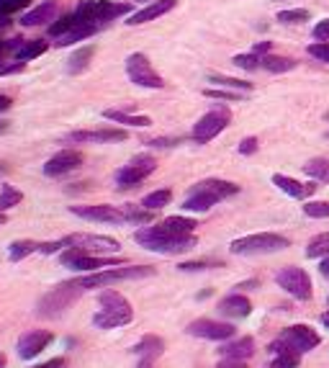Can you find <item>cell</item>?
<instances>
[{
	"label": "cell",
	"mask_w": 329,
	"mask_h": 368,
	"mask_svg": "<svg viewBox=\"0 0 329 368\" xmlns=\"http://www.w3.org/2000/svg\"><path fill=\"white\" fill-rule=\"evenodd\" d=\"M134 240L139 242L141 248L149 250V253H160V255H180L188 253L198 245V237L195 234H173L162 227L160 221L152 224V227H141L134 232Z\"/></svg>",
	"instance_id": "6da1fadb"
},
{
	"label": "cell",
	"mask_w": 329,
	"mask_h": 368,
	"mask_svg": "<svg viewBox=\"0 0 329 368\" xmlns=\"http://www.w3.org/2000/svg\"><path fill=\"white\" fill-rule=\"evenodd\" d=\"M239 194V186L232 181H222V178H206V181L195 183L190 188L188 199L183 201V209L185 211H208L211 206H216L222 199H229V196H237Z\"/></svg>",
	"instance_id": "7a4b0ae2"
},
{
	"label": "cell",
	"mask_w": 329,
	"mask_h": 368,
	"mask_svg": "<svg viewBox=\"0 0 329 368\" xmlns=\"http://www.w3.org/2000/svg\"><path fill=\"white\" fill-rule=\"evenodd\" d=\"M157 268L152 266H119V268H103L95 273L80 275L72 278V286H77L80 291H90V288H103V286H114L119 281H136V278H149L155 275Z\"/></svg>",
	"instance_id": "3957f363"
},
{
	"label": "cell",
	"mask_w": 329,
	"mask_h": 368,
	"mask_svg": "<svg viewBox=\"0 0 329 368\" xmlns=\"http://www.w3.org/2000/svg\"><path fill=\"white\" fill-rule=\"evenodd\" d=\"M101 301V309L93 315V325L101 330H114V327H124L129 322L134 320V309L129 304L126 296H122L119 291H103L98 296Z\"/></svg>",
	"instance_id": "277c9868"
},
{
	"label": "cell",
	"mask_w": 329,
	"mask_h": 368,
	"mask_svg": "<svg viewBox=\"0 0 329 368\" xmlns=\"http://www.w3.org/2000/svg\"><path fill=\"white\" fill-rule=\"evenodd\" d=\"M319 342H322V337H319V332L311 330L309 325H291V327L283 330L278 340L270 342L268 350L273 355H283V353L303 355V353H309V350H314Z\"/></svg>",
	"instance_id": "5b68a950"
},
{
	"label": "cell",
	"mask_w": 329,
	"mask_h": 368,
	"mask_svg": "<svg viewBox=\"0 0 329 368\" xmlns=\"http://www.w3.org/2000/svg\"><path fill=\"white\" fill-rule=\"evenodd\" d=\"M131 11V3H114V0H82L72 14L77 16L80 23H95V26H106L108 21L126 16Z\"/></svg>",
	"instance_id": "8992f818"
},
{
	"label": "cell",
	"mask_w": 329,
	"mask_h": 368,
	"mask_svg": "<svg viewBox=\"0 0 329 368\" xmlns=\"http://www.w3.org/2000/svg\"><path fill=\"white\" fill-rule=\"evenodd\" d=\"M291 248V240L276 232H260V234H247L239 237L229 245V250L234 255H268V253H281V250Z\"/></svg>",
	"instance_id": "52a82bcc"
},
{
	"label": "cell",
	"mask_w": 329,
	"mask_h": 368,
	"mask_svg": "<svg viewBox=\"0 0 329 368\" xmlns=\"http://www.w3.org/2000/svg\"><path fill=\"white\" fill-rule=\"evenodd\" d=\"M82 291L77 286H72V281H65L60 286H54L52 291L41 296L39 304H36V315L47 317V320H54V317H62L70 307L75 304V299L80 296Z\"/></svg>",
	"instance_id": "ba28073f"
},
{
	"label": "cell",
	"mask_w": 329,
	"mask_h": 368,
	"mask_svg": "<svg viewBox=\"0 0 329 368\" xmlns=\"http://www.w3.org/2000/svg\"><path fill=\"white\" fill-rule=\"evenodd\" d=\"M60 261L65 268H72V270H85V273H95V270H103V268H119L124 266V258H106V255H90L80 248H68L60 253Z\"/></svg>",
	"instance_id": "9c48e42d"
},
{
	"label": "cell",
	"mask_w": 329,
	"mask_h": 368,
	"mask_svg": "<svg viewBox=\"0 0 329 368\" xmlns=\"http://www.w3.org/2000/svg\"><path fill=\"white\" fill-rule=\"evenodd\" d=\"M155 170H157V160L152 154H147V152L136 154V157H131V160L126 162V165L116 170V188L126 191V188L139 186V183L147 181Z\"/></svg>",
	"instance_id": "30bf717a"
},
{
	"label": "cell",
	"mask_w": 329,
	"mask_h": 368,
	"mask_svg": "<svg viewBox=\"0 0 329 368\" xmlns=\"http://www.w3.org/2000/svg\"><path fill=\"white\" fill-rule=\"evenodd\" d=\"M126 75H129V80L139 88H149V90H162V88H165L162 75L152 67L147 54H141V52H134L126 57Z\"/></svg>",
	"instance_id": "8fae6325"
},
{
	"label": "cell",
	"mask_w": 329,
	"mask_h": 368,
	"mask_svg": "<svg viewBox=\"0 0 329 368\" xmlns=\"http://www.w3.org/2000/svg\"><path fill=\"white\" fill-rule=\"evenodd\" d=\"M62 245L65 250L68 248H80L90 255H111V253H119V240L114 237H106V234H87V232H75L68 234V237H62Z\"/></svg>",
	"instance_id": "7c38bea8"
},
{
	"label": "cell",
	"mask_w": 329,
	"mask_h": 368,
	"mask_svg": "<svg viewBox=\"0 0 329 368\" xmlns=\"http://www.w3.org/2000/svg\"><path fill=\"white\" fill-rule=\"evenodd\" d=\"M229 121H232L229 108H224V106L211 108L208 114H203L201 119L195 121L193 134H190V137H193L195 144H206V142H211L214 137H219V134L229 127Z\"/></svg>",
	"instance_id": "4fadbf2b"
},
{
	"label": "cell",
	"mask_w": 329,
	"mask_h": 368,
	"mask_svg": "<svg viewBox=\"0 0 329 368\" xmlns=\"http://www.w3.org/2000/svg\"><path fill=\"white\" fill-rule=\"evenodd\" d=\"M276 283L286 294H291L298 301H309L311 294H314V291H311V278L303 268H296V266L281 268L276 273Z\"/></svg>",
	"instance_id": "5bb4252c"
},
{
	"label": "cell",
	"mask_w": 329,
	"mask_h": 368,
	"mask_svg": "<svg viewBox=\"0 0 329 368\" xmlns=\"http://www.w3.org/2000/svg\"><path fill=\"white\" fill-rule=\"evenodd\" d=\"M185 332L193 335V337H201V340H216V342H224V340H232L234 337V325H229V322H219V320H193L185 327Z\"/></svg>",
	"instance_id": "9a60e30c"
},
{
	"label": "cell",
	"mask_w": 329,
	"mask_h": 368,
	"mask_svg": "<svg viewBox=\"0 0 329 368\" xmlns=\"http://www.w3.org/2000/svg\"><path fill=\"white\" fill-rule=\"evenodd\" d=\"M70 214L80 216V219H87V221H103V224H126V211H124V206H111V204L70 206Z\"/></svg>",
	"instance_id": "2e32d148"
},
{
	"label": "cell",
	"mask_w": 329,
	"mask_h": 368,
	"mask_svg": "<svg viewBox=\"0 0 329 368\" xmlns=\"http://www.w3.org/2000/svg\"><path fill=\"white\" fill-rule=\"evenodd\" d=\"M80 165H82V152H77V149H62V152L52 154L44 162V175L47 178H62V175L77 170Z\"/></svg>",
	"instance_id": "e0dca14e"
},
{
	"label": "cell",
	"mask_w": 329,
	"mask_h": 368,
	"mask_svg": "<svg viewBox=\"0 0 329 368\" xmlns=\"http://www.w3.org/2000/svg\"><path fill=\"white\" fill-rule=\"evenodd\" d=\"M52 340H54V335L49 332V330H28V332H23L18 340L21 361H31V358H36L41 350H47L49 345H52Z\"/></svg>",
	"instance_id": "ac0fdd59"
},
{
	"label": "cell",
	"mask_w": 329,
	"mask_h": 368,
	"mask_svg": "<svg viewBox=\"0 0 329 368\" xmlns=\"http://www.w3.org/2000/svg\"><path fill=\"white\" fill-rule=\"evenodd\" d=\"M129 134L124 129H82V132L68 134L65 140L75 144H108V142H124Z\"/></svg>",
	"instance_id": "d6986e66"
},
{
	"label": "cell",
	"mask_w": 329,
	"mask_h": 368,
	"mask_svg": "<svg viewBox=\"0 0 329 368\" xmlns=\"http://www.w3.org/2000/svg\"><path fill=\"white\" fill-rule=\"evenodd\" d=\"M175 6H178V0H155V3H149L147 8H141V11L129 16L126 26H141V23H147V21H155L160 19V16L170 14Z\"/></svg>",
	"instance_id": "ffe728a7"
},
{
	"label": "cell",
	"mask_w": 329,
	"mask_h": 368,
	"mask_svg": "<svg viewBox=\"0 0 329 368\" xmlns=\"http://www.w3.org/2000/svg\"><path fill=\"white\" fill-rule=\"evenodd\" d=\"M219 315L232 317V320H244V317L252 315V301L244 294H229L219 301Z\"/></svg>",
	"instance_id": "44dd1931"
},
{
	"label": "cell",
	"mask_w": 329,
	"mask_h": 368,
	"mask_svg": "<svg viewBox=\"0 0 329 368\" xmlns=\"http://www.w3.org/2000/svg\"><path fill=\"white\" fill-rule=\"evenodd\" d=\"M219 355L224 361H247L255 355V340L252 337H237L232 342H224L219 348Z\"/></svg>",
	"instance_id": "7402d4cb"
},
{
	"label": "cell",
	"mask_w": 329,
	"mask_h": 368,
	"mask_svg": "<svg viewBox=\"0 0 329 368\" xmlns=\"http://www.w3.org/2000/svg\"><path fill=\"white\" fill-rule=\"evenodd\" d=\"M273 186H278L283 194H288L291 199H309V196L316 194V183H298L296 178H288V175H273Z\"/></svg>",
	"instance_id": "603a6c76"
},
{
	"label": "cell",
	"mask_w": 329,
	"mask_h": 368,
	"mask_svg": "<svg viewBox=\"0 0 329 368\" xmlns=\"http://www.w3.org/2000/svg\"><path fill=\"white\" fill-rule=\"evenodd\" d=\"M57 3L54 0H47V3H41V6L31 8L28 14L21 16V26H44V23H49V21H57Z\"/></svg>",
	"instance_id": "cb8c5ba5"
},
{
	"label": "cell",
	"mask_w": 329,
	"mask_h": 368,
	"mask_svg": "<svg viewBox=\"0 0 329 368\" xmlns=\"http://www.w3.org/2000/svg\"><path fill=\"white\" fill-rule=\"evenodd\" d=\"M131 353L139 355V361H144V363H155L157 358L165 353V340L157 337V335H144L134 348H131Z\"/></svg>",
	"instance_id": "d4e9b609"
},
{
	"label": "cell",
	"mask_w": 329,
	"mask_h": 368,
	"mask_svg": "<svg viewBox=\"0 0 329 368\" xmlns=\"http://www.w3.org/2000/svg\"><path fill=\"white\" fill-rule=\"evenodd\" d=\"M95 31H101V26H95V23H77L72 31H68L65 36H60V39H54V47H72L77 41L90 39Z\"/></svg>",
	"instance_id": "484cf974"
},
{
	"label": "cell",
	"mask_w": 329,
	"mask_h": 368,
	"mask_svg": "<svg viewBox=\"0 0 329 368\" xmlns=\"http://www.w3.org/2000/svg\"><path fill=\"white\" fill-rule=\"evenodd\" d=\"M103 119L116 121V124H124V127H152V119L149 116H134L122 108H106L103 111Z\"/></svg>",
	"instance_id": "4316f807"
},
{
	"label": "cell",
	"mask_w": 329,
	"mask_h": 368,
	"mask_svg": "<svg viewBox=\"0 0 329 368\" xmlns=\"http://www.w3.org/2000/svg\"><path fill=\"white\" fill-rule=\"evenodd\" d=\"M93 54H95V47H93V44H87V47L75 49L72 57L68 60V73H70V75H80V73H85L87 67H90V60H93Z\"/></svg>",
	"instance_id": "83f0119b"
},
{
	"label": "cell",
	"mask_w": 329,
	"mask_h": 368,
	"mask_svg": "<svg viewBox=\"0 0 329 368\" xmlns=\"http://www.w3.org/2000/svg\"><path fill=\"white\" fill-rule=\"evenodd\" d=\"M47 49H49V44L44 39H31V41L23 39V44H21L18 52H16L14 57H16V62H31V60H36V57H41Z\"/></svg>",
	"instance_id": "f1b7e54d"
},
{
	"label": "cell",
	"mask_w": 329,
	"mask_h": 368,
	"mask_svg": "<svg viewBox=\"0 0 329 368\" xmlns=\"http://www.w3.org/2000/svg\"><path fill=\"white\" fill-rule=\"evenodd\" d=\"M160 224L168 229V232L180 234V237H183V234H193L195 227H198V221L188 219V216H168V219H162Z\"/></svg>",
	"instance_id": "f546056e"
},
{
	"label": "cell",
	"mask_w": 329,
	"mask_h": 368,
	"mask_svg": "<svg viewBox=\"0 0 329 368\" xmlns=\"http://www.w3.org/2000/svg\"><path fill=\"white\" fill-rule=\"evenodd\" d=\"M296 65H298V62L291 60V57H278V54H265V57H262V67H265L268 73H276V75L291 73V70H296Z\"/></svg>",
	"instance_id": "4dcf8cb0"
},
{
	"label": "cell",
	"mask_w": 329,
	"mask_h": 368,
	"mask_svg": "<svg viewBox=\"0 0 329 368\" xmlns=\"http://www.w3.org/2000/svg\"><path fill=\"white\" fill-rule=\"evenodd\" d=\"M39 245L41 242H34V240H16L11 242V248H8V258L14 263L23 261V258H28V255L39 253Z\"/></svg>",
	"instance_id": "1f68e13d"
},
{
	"label": "cell",
	"mask_w": 329,
	"mask_h": 368,
	"mask_svg": "<svg viewBox=\"0 0 329 368\" xmlns=\"http://www.w3.org/2000/svg\"><path fill=\"white\" fill-rule=\"evenodd\" d=\"M173 201V191L170 188H160V191H152V194H147L144 199H141V206L149 209V211H160V209H165Z\"/></svg>",
	"instance_id": "d6a6232c"
},
{
	"label": "cell",
	"mask_w": 329,
	"mask_h": 368,
	"mask_svg": "<svg viewBox=\"0 0 329 368\" xmlns=\"http://www.w3.org/2000/svg\"><path fill=\"white\" fill-rule=\"evenodd\" d=\"M303 173L314 178L316 183H329V160L327 157H314L303 165Z\"/></svg>",
	"instance_id": "836d02e7"
},
{
	"label": "cell",
	"mask_w": 329,
	"mask_h": 368,
	"mask_svg": "<svg viewBox=\"0 0 329 368\" xmlns=\"http://www.w3.org/2000/svg\"><path fill=\"white\" fill-rule=\"evenodd\" d=\"M77 23H80V21H77V16H75V14H65L62 19H57V21H52V23H49V36L60 39V36H65L68 31H72Z\"/></svg>",
	"instance_id": "e575fe53"
},
{
	"label": "cell",
	"mask_w": 329,
	"mask_h": 368,
	"mask_svg": "<svg viewBox=\"0 0 329 368\" xmlns=\"http://www.w3.org/2000/svg\"><path fill=\"white\" fill-rule=\"evenodd\" d=\"M208 80L216 83L219 88H229V90H239V93H249L252 83L247 80H237V78H227V75H208Z\"/></svg>",
	"instance_id": "d590c367"
},
{
	"label": "cell",
	"mask_w": 329,
	"mask_h": 368,
	"mask_svg": "<svg viewBox=\"0 0 329 368\" xmlns=\"http://www.w3.org/2000/svg\"><path fill=\"white\" fill-rule=\"evenodd\" d=\"M23 201V194L21 191H16L14 186H0V211L6 214L8 209H14L16 204H21Z\"/></svg>",
	"instance_id": "8d00e7d4"
},
{
	"label": "cell",
	"mask_w": 329,
	"mask_h": 368,
	"mask_svg": "<svg viewBox=\"0 0 329 368\" xmlns=\"http://www.w3.org/2000/svg\"><path fill=\"white\" fill-rule=\"evenodd\" d=\"M306 255H309V258H327L329 255V232L316 234L314 240L306 245Z\"/></svg>",
	"instance_id": "74e56055"
},
{
	"label": "cell",
	"mask_w": 329,
	"mask_h": 368,
	"mask_svg": "<svg viewBox=\"0 0 329 368\" xmlns=\"http://www.w3.org/2000/svg\"><path fill=\"white\" fill-rule=\"evenodd\" d=\"M232 65H237L239 70H247V73H252V70H260L262 67V57H257V54H237L234 60H232Z\"/></svg>",
	"instance_id": "f35d334b"
},
{
	"label": "cell",
	"mask_w": 329,
	"mask_h": 368,
	"mask_svg": "<svg viewBox=\"0 0 329 368\" xmlns=\"http://www.w3.org/2000/svg\"><path fill=\"white\" fill-rule=\"evenodd\" d=\"M124 211H126V221H131V224H149L152 221V214L155 211H149V209H136V206H124Z\"/></svg>",
	"instance_id": "ab89813d"
},
{
	"label": "cell",
	"mask_w": 329,
	"mask_h": 368,
	"mask_svg": "<svg viewBox=\"0 0 329 368\" xmlns=\"http://www.w3.org/2000/svg\"><path fill=\"white\" fill-rule=\"evenodd\" d=\"M311 14L306 8H293V11H281L278 14V21L281 23H303V21H309Z\"/></svg>",
	"instance_id": "60d3db41"
},
{
	"label": "cell",
	"mask_w": 329,
	"mask_h": 368,
	"mask_svg": "<svg viewBox=\"0 0 329 368\" xmlns=\"http://www.w3.org/2000/svg\"><path fill=\"white\" fill-rule=\"evenodd\" d=\"M203 95H206V98H216V100H232V103L242 100V93H239V90H224V88H206Z\"/></svg>",
	"instance_id": "b9f144b4"
},
{
	"label": "cell",
	"mask_w": 329,
	"mask_h": 368,
	"mask_svg": "<svg viewBox=\"0 0 329 368\" xmlns=\"http://www.w3.org/2000/svg\"><path fill=\"white\" fill-rule=\"evenodd\" d=\"M303 214L311 219H327L329 216V201H311L303 206Z\"/></svg>",
	"instance_id": "7bdbcfd3"
},
{
	"label": "cell",
	"mask_w": 329,
	"mask_h": 368,
	"mask_svg": "<svg viewBox=\"0 0 329 368\" xmlns=\"http://www.w3.org/2000/svg\"><path fill=\"white\" fill-rule=\"evenodd\" d=\"M222 261H188V263H180L178 270L183 273H193V270H208V268H222Z\"/></svg>",
	"instance_id": "ee69618b"
},
{
	"label": "cell",
	"mask_w": 329,
	"mask_h": 368,
	"mask_svg": "<svg viewBox=\"0 0 329 368\" xmlns=\"http://www.w3.org/2000/svg\"><path fill=\"white\" fill-rule=\"evenodd\" d=\"M28 6H31V0H0V16L8 19V16L18 14V11H23Z\"/></svg>",
	"instance_id": "f6af8a7d"
},
{
	"label": "cell",
	"mask_w": 329,
	"mask_h": 368,
	"mask_svg": "<svg viewBox=\"0 0 329 368\" xmlns=\"http://www.w3.org/2000/svg\"><path fill=\"white\" fill-rule=\"evenodd\" d=\"M298 366H301V355L283 353V355H276V361L270 363L268 368H298Z\"/></svg>",
	"instance_id": "bcb514c9"
},
{
	"label": "cell",
	"mask_w": 329,
	"mask_h": 368,
	"mask_svg": "<svg viewBox=\"0 0 329 368\" xmlns=\"http://www.w3.org/2000/svg\"><path fill=\"white\" fill-rule=\"evenodd\" d=\"M309 54L311 57H316L319 62H327L329 65V41H314L309 47Z\"/></svg>",
	"instance_id": "7dc6e473"
},
{
	"label": "cell",
	"mask_w": 329,
	"mask_h": 368,
	"mask_svg": "<svg viewBox=\"0 0 329 368\" xmlns=\"http://www.w3.org/2000/svg\"><path fill=\"white\" fill-rule=\"evenodd\" d=\"M311 36H314L316 41H329V19L319 21L314 26V31H311Z\"/></svg>",
	"instance_id": "c3c4849f"
},
{
	"label": "cell",
	"mask_w": 329,
	"mask_h": 368,
	"mask_svg": "<svg viewBox=\"0 0 329 368\" xmlns=\"http://www.w3.org/2000/svg\"><path fill=\"white\" fill-rule=\"evenodd\" d=\"M257 137H247V140L239 142V154H255L257 152Z\"/></svg>",
	"instance_id": "681fc988"
},
{
	"label": "cell",
	"mask_w": 329,
	"mask_h": 368,
	"mask_svg": "<svg viewBox=\"0 0 329 368\" xmlns=\"http://www.w3.org/2000/svg\"><path fill=\"white\" fill-rule=\"evenodd\" d=\"M183 140H173V137H160V140H149L147 144L149 147H175V144H180Z\"/></svg>",
	"instance_id": "f907efd6"
},
{
	"label": "cell",
	"mask_w": 329,
	"mask_h": 368,
	"mask_svg": "<svg viewBox=\"0 0 329 368\" xmlns=\"http://www.w3.org/2000/svg\"><path fill=\"white\" fill-rule=\"evenodd\" d=\"M270 41H257L255 47H252V54H257V57H265V54H270Z\"/></svg>",
	"instance_id": "816d5d0a"
},
{
	"label": "cell",
	"mask_w": 329,
	"mask_h": 368,
	"mask_svg": "<svg viewBox=\"0 0 329 368\" xmlns=\"http://www.w3.org/2000/svg\"><path fill=\"white\" fill-rule=\"evenodd\" d=\"M65 366H68V361H65V358H52V361L39 363V366H34V368H65Z\"/></svg>",
	"instance_id": "f5cc1de1"
},
{
	"label": "cell",
	"mask_w": 329,
	"mask_h": 368,
	"mask_svg": "<svg viewBox=\"0 0 329 368\" xmlns=\"http://www.w3.org/2000/svg\"><path fill=\"white\" fill-rule=\"evenodd\" d=\"M255 286H260V281H255V278H252V281H244V283H237V294H242V291H249V288H255Z\"/></svg>",
	"instance_id": "db71d44e"
},
{
	"label": "cell",
	"mask_w": 329,
	"mask_h": 368,
	"mask_svg": "<svg viewBox=\"0 0 329 368\" xmlns=\"http://www.w3.org/2000/svg\"><path fill=\"white\" fill-rule=\"evenodd\" d=\"M219 368H247V363L244 361H224V363H219Z\"/></svg>",
	"instance_id": "11a10c76"
},
{
	"label": "cell",
	"mask_w": 329,
	"mask_h": 368,
	"mask_svg": "<svg viewBox=\"0 0 329 368\" xmlns=\"http://www.w3.org/2000/svg\"><path fill=\"white\" fill-rule=\"evenodd\" d=\"M319 273H322V278H329V255L322 258V263H319Z\"/></svg>",
	"instance_id": "9f6ffc18"
},
{
	"label": "cell",
	"mask_w": 329,
	"mask_h": 368,
	"mask_svg": "<svg viewBox=\"0 0 329 368\" xmlns=\"http://www.w3.org/2000/svg\"><path fill=\"white\" fill-rule=\"evenodd\" d=\"M11 106H14V100L8 98V95L0 93V111H8V108H11Z\"/></svg>",
	"instance_id": "6f0895ef"
},
{
	"label": "cell",
	"mask_w": 329,
	"mask_h": 368,
	"mask_svg": "<svg viewBox=\"0 0 329 368\" xmlns=\"http://www.w3.org/2000/svg\"><path fill=\"white\" fill-rule=\"evenodd\" d=\"M6 366H8V355L0 353V368H6Z\"/></svg>",
	"instance_id": "680465c9"
},
{
	"label": "cell",
	"mask_w": 329,
	"mask_h": 368,
	"mask_svg": "<svg viewBox=\"0 0 329 368\" xmlns=\"http://www.w3.org/2000/svg\"><path fill=\"white\" fill-rule=\"evenodd\" d=\"M6 173H11V167H8L6 162H0V175H6Z\"/></svg>",
	"instance_id": "91938a15"
},
{
	"label": "cell",
	"mask_w": 329,
	"mask_h": 368,
	"mask_svg": "<svg viewBox=\"0 0 329 368\" xmlns=\"http://www.w3.org/2000/svg\"><path fill=\"white\" fill-rule=\"evenodd\" d=\"M322 325L329 330V312H324V315H322Z\"/></svg>",
	"instance_id": "94428289"
},
{
	"label": "cell",
	"mask_w": 329,
	"mask_h": 368,
	"mask_svg": "<svg viewBox=\"0 0 329 368\" xmlns=\"http://www.w3.org/2000/svg\"><path fill=\"white\" fill-rule=\"evenodd\" d=\"M139 368H155V363H144V361H139Z\"/></svg>",
	"instance_id": "6125c7cd"
},
{
	"label": "cell",
	"mask_w": 329,
	"mask_h": 368,
	"mask_svg": "<svg viewBox=\"0 0 329 368\" xmlns=\"http://www.w3.org/2000/svg\"><path fill=\"white\" fill-rule=\"evenodd\" d=\"M6 221H8V216L3 214V211H0V227H3V224H6Z\"/></svg>",
	"instance_id": "be15d7a7"
},
{
	"label": "cell",
	"mask_w": 329,
	"mask_h": 368,
	"mask_svg": "<svg viewBox=\"0 0 329 368\" xmlns=\"http://www.w3.org/2000/svg\"><path fill=\"white\" fill-rule=\"evenodd\" d=\"M327 301H329V296H327Z\"/></svg>",
	"instance_id": "e7e4bbea"
},
{
	"label": "cell",
	"mask_w": 329,
	"mask_h": 368,
	"mask_svg": "<svg viewBox=\"0 0 329 368\" xmlns=\"http://www.w3.org/2000/svg\"><path fill=\"white\" fill-rule=\"evenodd\" d=\"M327 137H329V132H327Z\"/></svg>",
	"instance_id": "03108f58"
}]
</instances>
